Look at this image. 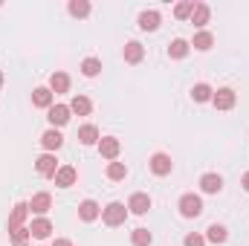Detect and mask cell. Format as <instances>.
<instances>
[{"instance_id":"1","label":"cell","mask_w":249,"mask_h":246,"mask_svg":"<svg viewBox=\"0 0 249 246\" xmlns=\"http://www.w3.org/2000/svg\"><path fill=\"white\" fill-rule=\"evenodd\" d=\"M177 209H180V214L186 220H194V217L203 214V200H200V194H183L180 203H177Z\"/></svg>"},{"instance_id":"2","label":"cell","mask_w":249,"mask_h":246,"mask_svg":"<svg viewBox=\"0 0 249 246\" xmlns=\"http://www.w3.org/2000/svg\"><path fill=\"white\" fill-rule=\"evenodd\" d=\"M124 217H127V206L124 203H107L105 209H102V220H105V226H122Z\"/></svg>"},{"instance_id":"3","label":"cell","mask_w":249,"mask_h":246,"mask_svg":"<svg viewBox=\"0 0 249 246\" xmlns=\"http://www.w3.org/2000/svg\"><path fill=\"white\" fill-rule=\"evenodd\" d=\"M99 154H102L105 159L116 162L119 154H122V142H119L116 136H102V139H99Z\"/></svg>"},{"instance_id":"4","label":"cell","mask_w":249,"mask_h":246,"mask_svg":"<svg viewBox=\"0 0 249 246\" xmlns=\"http://www.w3.org/2000/svg\"><path fill=\"white\" fill-rule=\"evenodd\" d=\"M235 102H238V96H235L232 87H220V90H214V96H212V105H214L217 110H232Z\"/></svg>"},{"instance_id":"5","label":"cell","mask_w":249,"mask_h":246,"mask_svg":"<svg viewBox=\"0 0 249 246\" xmlns=\"http://www.w3.org/2000/svg\"><path fill=\"white\" fill-rule=\"evenodd\" d=\"M58 159H55V154H41L38 159H35V171L41 174V177H55L58 174Z\"/></svg>"},{"instance_id":"6","label":"cell","mask_w":249,"mask_h":246,"mask_svg":"<svg viewBox=\"0 0 249 246\" xmlns=\"http://www.w3.org/2000/svg\"><path fill=\"white\" fill-rule=\"evenodd\" d=\"M148 165H151V171H154L157 177H168V174L174 171V162H171V157H168V154H162V151H160V154H154Z\"/></svg>"},{"instance_id":"7","label":"cell","mask_w":249,"mask_h":246,"mask_svg":"<svg viewBox=\"0 0 249 246\" xmlns=\"http://www.w3.org/2000/svg\"><path fill=\"white\" fill-rule=\"evenodd\" d=\"M127 211L130 214H148L151 211V197L145 194V191H136V194H130V200H127Z\"/></svg>"},{"instance_id":"8","label":"cell","mask_w":249,"mask_h":246,"mask_svg":"<svg viewBox=\"0 0 249 246\" xmlns=\"http://www.w3.org/2000/svg\"><path fill=\"white\" fill-rule=\"evenodd\" d=\"M70 105H53L50 110H47V119H50V124L58 130V127H64V124L70 122Z\"/></svg>"},{"instance_id":"9","label":"cell","mask_w":249,"mask_h":246,"mask_svg":"<svg viewBox=\"0 0 249 246\" xmlns=\"http://www.w3.org/2000/svg\"><path fill=\"white\" fill-rule=\"evenodd\" d=\"M160 23H162V15H160L157 9H145V12L139 15V29H142V32H157Z\"/></svg>"},{"instance_id":"10","label":"cell","mask_w":249,"mask_h":246,"mask_svg":"<svg viewBox=\"0 0 249 246\" xmlns=\"http://www.w3.org/2000/svg\"><path fill=\"white\" fill-rule=\"evenodd\" d=\"M32 105L41 107V110H50V107L55 105V93H53L50 87H35V90H32Z\"/></svg>"},{"instance_id":"11","label":"cell","mask_w":249,"mask_h":246,"mask_svg":"<svg viewBox=\"0 0 249 246\" xmlns=\"http://www.w3.org/2000/svg\"><path fill=\"white\" fill-rule=\"evenodd\" d=\"M50 209H53V197H50L47 191H38V194L32 197V203H29V211L38 214V217H44Z\"/></svg>"},{"instance_id":"12","label":"cell","mask_w":249,"mask_h":246,"mask_svg":"<svg viewBox=\"0 0 249 246\" xmlns=\"http://www.w3.org/2000/svg\"><path fill=\"white\" fill-rule=\"evenodd\" d=\"M32 211H29V203H18L15 209H12V214H9V232H15V229H20L23 223H26V217H29Z\"/></svg>"},{"instance_id":"13","label":"cell","mask_w":249,"mask_h":246,"mask_svg":"<svg viewBox=\"0 0 249 246\" xmlns=\"http://www.w3.org/2000/svg\"><path fill=\"white\" fill-rule=\"evenodd\" d=\"M78 217H81L84 223H93V220L102 217V206H99L96 200H84V203L78 206Z\"/></svg>"},{"instance_id":"14","label":"cell","mask_w":249,"mask_h":246,"mask_svg":"<svg viewBox=\"0 0 249 246\" xmlns=\"http://www.w3.org/2000/svg\"><path fill=\"white\" fill-rule=\"evenodd\" d=\"M29 232H32V238L47 241V238L53 235V220H50V217H35L32 226H29Z\"/></svg>"},{"instance_id":"15","label":"cell","mask_w":249,"mask_h":246,"mask_svg":"<svg viewBox=\"0 0 249 246\" xmlns=\"http://www.w3.org/2000/svg\"><path fill=\"white\" fill-rule=\"evenodd\" d=\"M200 188H203V194H220L223 191V177L220 174H203Z\"/></svg>"},{"instance_id":"16","label":"cell","mask_w":249,"mask_h":246,"mask_svg":"<svg viewBox=\"0 0 249 246\" xmlns=\"http://www.w3.org/2000/svg\"><path fill=\"white\" fill-rule=\"evenodd\" d=\"M53 180H55L58 188H70V185H75V180H78V171H75L72 165H61V168H58V174H55Z\"/></svg>"},{"instance_id":"17","label":"cell","mask_w":249,"mask_h":246,"mask_svg":"<svg viewBox=\"0 0 249 246\" xmlns=\"http://www.w3.org/2000/svg\"><path fill=\"white\" fill-rule=\"evenodd\" d=\"M41 145L47 148V154H53V151H58V148L64 145V136L55 130V127H50L47 133H41Z\"/></svg>"},{"instance_id":"18","label":"cell","mask_w":249,"mask_h":246,"mask_svg":"<svg viewBox=\"0 0 249 246\" xmlns=\"http://www.w3.org/2000/svg\"><path fill=\"white\" fill-rule=\"evenodd\" d=\"M191 47H194L197 53H209V50L214 47V35H212V32H206V29H200V32L191 38Z\"/></svg>"},{"instance_id":"19","label":"cell","mask_w":249,"mask_h":246,"mask_svg":"<svg viewBox=\"0 0 249 246\" xmlns=\"http://www.w3.org/2000/svg\"><path fill=\"white\" fill-rule=\"evenodd\" d=\"M206 241H209V244H226V241H229V229H226L223 223H212V226L206 229Z\"/></svg>"},{"instance_id":"20","label":"cell","mask_w":249,"mask_h":246,"mask_svg":"<svg viewBox=\"0 0 249 246\" xmlns=\"http://www.w3.org/2000/svg\"><path fill=\"white\" fill-rule=\"evenodd\" d=\"M142 58H145V47H142L139 41H127V44H124V61L139 64Z\"/></svg>"},{"instance_id":"21","label":"cell","mask_w":249,"mask_h":246,"mask_svg":"<svg viewBox=\"0 0 249 246\" xmlns=\"http://www.w3.org/2000/svg\"><path fill=\"white\" fill-rule=\"evenodd\" d=\"M209 18H212V9H209V6H206V3H197V6H194V12H191V18H188V20H191V23H194V26H197V29H203V26H206V23H209Z\"/></svg>"},{"instance_id":"22","label":"cell","mask_w":249,"mask_h":246,"mask_svg":"<svg viewBox=\"0 0 249 246\" xmlns=\"http://www.w3.org/2000/svg\"><path fill=\"white\" fill-rule=\"evenodd\" d=\"M188 50H191V44L183 41V38H174V41L168 44V55H171L174 61H183V58L188 55Z\"/></svg>"},{"instance_id":"23","label":"cell","mask_w":249,"mask_h":246,"mask_svg":"<svg viewBox=\"0 0 249 246\" xmlns=\"http://www.w3.org/2000/svg\"><path fill=\"white\" fill-rule=\"evenodd\" d=\"M78 142L81 145H96L99 142V127L96 124H81L78 127Z\"/></svg>"},{"instance_id":"24","label":"cell","mask_w":249,"mask_h":246,"mask_svg":"<svg viewBox=\"0 0 249 246\" xmlns=\"http://www.w3.org/2000/svg\"><path fill=\"white\" fill-rule=\"evenodd\" d=\"M50 90L58 96V93H67L70 90V75L67 72H53L50 75Z\"/></svg>"},{"instance_id":"25","label":"cell","mask_w":249,"mask_h":246,"mask_svg":"<svg viewBox=\"0 0 249 246\" xmlns=\"http://www.w3.org/2000/svg\"><path fill=\"white\" fill-rule=\"evenodd\" d=\"M212 96H214V90H212L209 84H203V81L191 87V99H194L197 105H203V102H212Z\"/></svg>"},{"instance_id":"26","label":"cell","mask_w":249,"mask_h":246,"mask_svg":"<svg viewBox=\"0 0 249 246\" xmlns=\"http://www.w3.org/2000/svg\"><path fill=\"white\" fill-rule=\"evenodd\" d=\"M130 244H133V246H151V244H154V235H151L145 226H139V229H133V232H130Z\"/></svg>"},{"instance_id":"27","label":"cell","mask_w":249,"mask_h":246,"mask_svg":"<svg viewBox=\"0 0 249 246\" xmlns=\"http://www.w3.org/2000/svg\"><path fill=\"white\" fill-rule=\"evenodd\" d=\"M67 12H70L72 18H87V15H90V3H87V0H70V3H67Z\"/></svg>"},{"instance_id":"28","label":"cell","mask_w":249,"mask_h":246,"mask_svg":"<svg viewBox=\"0 0 249 246\" xmlns=\"http://www.w3.org/2000/svg\"><path fill=\"white\" fill-rule=\"evenodd\" d=\"M70 110H72V113H78V116H87V113L93 110V105H90V99H87V96H75V99L70 102Z\"/></svg>"},{"instance_id":"29","label":"cell","mask_w":249,"mask_h":246,"mask_svg":"<svg viewBox=\"0 0 249 246\" xmlns=\"http://www.w3.org/2000/svg\"><path fill=\"white\" fill-rule=\"evenodd\" d=\"M124 177H127V165H124V162H107V180L119 183Z\"/></svg>"},{"instance_id":"30","label":"cell","mask_w":249,"mask_h":246,"mask_svg":"<svg viewBox=\"0 0 249 246\" xmlns=\"http://www.w3.org/2000/svg\"><path fill=\"white\" fill-rule=\"evenodd\" d=\"M81 72H84L87 78H96V75L102 72V61H99V58H84V61H81Z\"/></svg>"},{"instance_id":"31","label":"cell","mask_w":249,"mask_h":246,"mask_svg":"<svg viewBox=\"0 0 249 246\" xmlns=\"http://www.w3.org/2000/svg\"><path fill=\"white\" fill-rule=\"evenodd\" d=\"M29 238H32L29 226H20V229H15V232H12V246H26V244H29Z\"/></svg>"},{"instance_id":"32","label":"cell","mask_w":249,"mask_h":246,"mask_svg":"<svg viewBox=\"0 0 249 246\" xmlns=\"http://www.w3.org/2000/svg\"><path fill=\"white\" fill-rule=\"evenodd\" d=\"M194 6H197L194 0H186V3H177V6H174V15H177L180 20H186V18H191V12H194Z\"/></svg>"},{"instance_id":"33","label":"cell","mask_w":249,"mask_h":246,"mask_svg":"<svg viewBox=\"0 0 249 246\" xmlns=\"http://www.w3.org/2000/svg\"><path fill=\"white\" fill-rule=\"evenodd\" d=\"M183 246H206V235H197V232H191L183 238Z\"/></svg>"},{"instance_id":"34","label":"cell","mask_w":249,"mask_h":246,"mask_svg":"<svg viewBox=\"0 0 249 246\" xmlns=\"http://www.w3.org/2000/svg\"><path fill=\"white\" fill-rule=\"evenodd\" d=\"M53 246H72V241H67V238H58V241H55Z\"/></svg>"},{"instance_id":"35","label":"cell","mask_w":249,"mask_h":246,"mask_svg":"<svg viewBox=\"0 0 249 246\" xmlns=\"http://www.w3.org/2000/svg\"><path fill=\"white\" fill-rule=\"evenodd\" d=\"M241 185H244V191H249V171L244 174V180H241Z\"/></svg>"},{"instance_id":"36","label":"cell","mask_w":249,"mask_h":246,"mask_svg":"<svg viewBox=\"0 0 249 246\" xmlns=\"http://www.w3.org/2000/svg\"><path fill=\"white\" fill-rule=\"evenodd\" d=\"M0 87H3V72H0Z\"/></svg>"}]
</instances>
